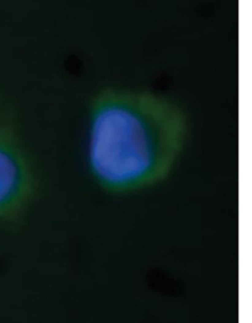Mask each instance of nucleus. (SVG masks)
Here are the masks:
<instances>
[{
    "label": "nucleus",
    "mask_w": 252,
    "mask_h": 323,
    "mask_svg": "<svg viewBox=\"0 0 252 323\" xmlns=\"http://www.w3.org/2000/svg\"><path fill=\"white\" fill-rule=\"evenodd\" d=\"M187 137V115L171 99L147 91L104 89L88 109L89 171L113 195L151 188L174 170Z\"/></svg>",
    "instance_id": "f257e3e1"
},
{
    "label": "nucleus",
    "mask_w": 252,
    "mask_h": 323,
    "mask_svg": "<svg viewBox=\"0 0 252 323\" xmlns=\"http://www.w3.org/2000/svg\"><path fill=\"white\" fill-rule=\"evenodd\" d=\"M36 175L15 128L0 122V222L19 219L36 191Z\"/></svg>",
    "instance_id": "f03ea898"
}]
</instances>
